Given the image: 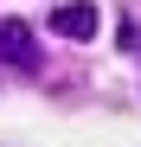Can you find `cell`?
<instances>
[{
    "label": "cell",
    "mask_w": 141,
    "mask_h": 147,
    "mask_svg": "<svg viewBox=\"0 0 141 147\" xmlns=\"http://www.w3.org/2000/svg\"><path fill=\"white\" fill-rule=\"evenodd\" d=\"M0 64L26 70V77L45 64V58H39V38H32V26H26V19H0Z\"/></svg>",
    "instance_id": "6da1fadb"
},
{
    "label": "cell",
    "mask_w": 141,
    "mask_h": 147,
    "mask_svg": "<svg viewBox=\"0 0 141 147\" xmlns=\"http://www.w3.org/2000/svg\"><path fill=\"white\" fill-rule=\"evenodd\" d=\"M52 32H58V38H83V45H90V32H96V7H90V0L52 7Z\"/></svg>",
    "instance_id": "7a4b0ae2"
}]
</instances>
